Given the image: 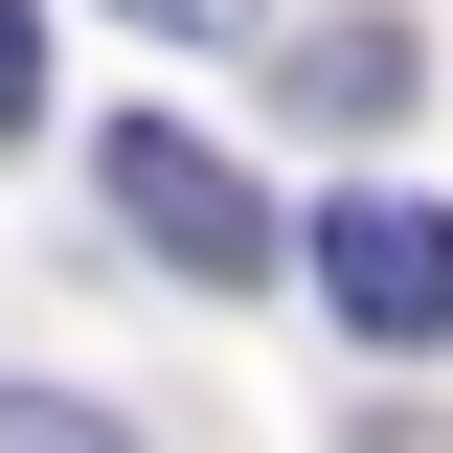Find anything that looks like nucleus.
Segmentation results:
<instances>
[{
	"label": "nucleus",
	"instance_id": "1",
	"mask_svg": "<svg viewBox=\"0 0 453 453\" xmlns=\"http://www.w3.org/2000/svg\"><path fill=\"white\" fill-rule=\"evenodd\" d=\"M91 204L136 226L159 273H204V295H250V273H273V204H250V181H226L204 136H159V113H113V159H91Z\"/></svg>",
	"mask_w": 453,
	"mask_h": 453
},
{
	"label": "nucleus",
	"instance_id": "2",
	"mask_svg": "<svg viewBox=\"0 0 453 453\" xmlns=\"http://www.w3.org/2000/svg\"><path fill=\"white\" fill-rule=\"evenodd\" d=\"M318 318L386 340V363H431L453 340V226L431 204H318Z\"/></svg>",
	"mask_w": 453,
	"mask_h": 453
},
{
	"label": "nucleus",
	"instance_id": "3",
	"mask_svg": "<svg viewBox=\"0 0 453 453\" xmlns=\"http://www.w3.org/2000/svg\"><path fill=\"white\" fill-rule=\"evenodd\" d=\"M295 113L386 136V113H408V23H318V46H295Z\"/></svg>",
	"mask_w": 453,
	"mask_h": 453
},
{
	"label": "nucleus",
	"instance_id": "4",
	"mask_svg": "<svg viewBox=\"0 0 453 453\" xmlns=\"http://www.w3.org/2000/svg\"><path fill=\"white\" fill-rule=\"evenodd\" d=\"M0 453H136L113 408H68V386H0Z\"/></svg>",
	"mask_w": 453,
	"mask_h": 453
},
{
	"label": "nucleus",
	"instance_id": "5",
	"mask_svg": "<svg viewBox=\"0 0 453 453\" xmlns=\"http://www.w3.org/2000/svg\"><path fill=\"white\" fill-rule=\"evenodd\" d=\"M23 113H46V23L0 0V136H23Z\"/></svg>",
	"mask_w": 453,
	"mask_h": 453
},
{
	"label": "nucleus",
	"instance_id": "6",
	"mask_svg": "<svg viewBox=\"0 0 453 453\" xmlns=\"http://www.w3.org/2000/svg\"><path fill=\"white\" fill-rule=\"evenodd\" d=\"M113 23H159V46H226V23H250V0H113Z\"/></svg>",
	"mask_w": 453,
	"mask_h": 453
}]
</instances>
